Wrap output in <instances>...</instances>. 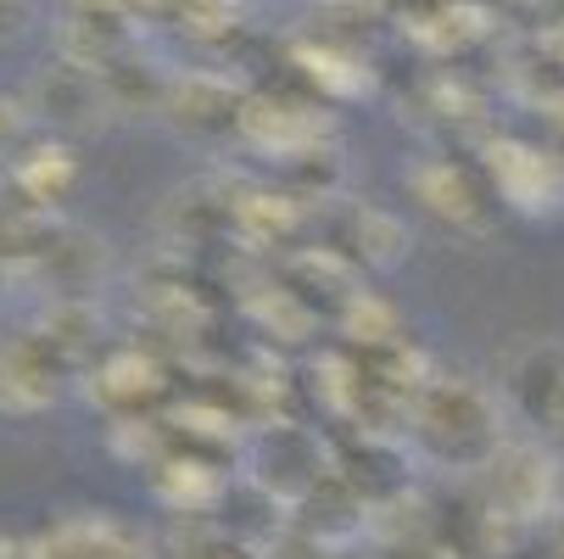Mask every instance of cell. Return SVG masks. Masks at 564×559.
Returning a JSON list of instances; mask_svg holds the SVG:
<instances>
[{"label": "cell", "mask_w": 564, "mask_h": 559, "mask_svg": "<svg viewBox=\"0 0 564 559\" xmlns=\"http://www.w3.org/2000/svg\"><path fill=\"white\" fill-rule=\"evenodd\" d=\"M247 482L258 493H269L274 504H307L318 487L336 475L330 464V448L325 437H318L313 426H263L252 437V459H247Z\"/></svg>", "instance_id": "6da1fadb"}, {"label": "cell", "mask_w": 564, "mask_h": 559, "mask_svg": "<svg viewBox=\"0 0 564 559\" xmlns=\"http://www.w3.org/2000/svg\"><path fill=\"white\" fill-rule=\"evenodd\" d=\"M420 442L447 459V464H487L498 453V420H492V404L480 397L475 386L464 380H442L420 397Z\"/></svg>", "instance_id": "7a4b0ae2"}, {"label": "cell", "mask_w": 564, "mask_h": 559, "mask_svg": "<svg viewBox=\"0 0 564 559\" xmlns=\"http://www.w3.org/2000/svg\"><path fill=\"white\" fill-rule=\"evenodd\" d=\"M509 404L536 431L564 426V347L558 342H536V347H525L514 358V369H509Z\"/></svg>", "instance_id": "3957f363"}, {"label": "cell", "mask_w": 564, "mask_h": 559, "mask_svg": "<svg viewBox=\"0 0 564 559\" xmlns=\"http://www.w3.org/2000/svg\"><path fill=\"white\" fill-rule=\"evenodd\" d=\"M313 559H369V553H358V548H341V542H325Z\"/></svg>", "instance_id": "277c9868"}]
</instances>
